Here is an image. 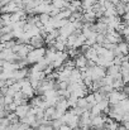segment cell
Masks as SVG:
<instances>
[{
    "instance_id": "obj_1",
    "label": "cell",
    "mask_w": 129,
    "mask_h": 130,
    "mask_svg": "<svg viewBox=\"0 0 129 130\" xmlns=\"http://www.w3.org/2000/svg\"><path fill=\"white\" fill-rule=\"evenodd\" d=\"M44 54H46V48H44V47H43V48L33 49L32 52L28 53L25 61H27V63H38L41 59H43Z\"/></svg>"
},
{
    "instance_id": "obj_2",
    "label": "cell",
    "mask_w": 129,
    "mask_h": 130,
    "mask_svg": "<svg viewBox=\"0 0 129 130\" xmlns=\"http://www.w3.org/2000/svg\"><path fill=\"white\" fill-rule=\"evenodd\" d=\"M29 110H31V105H28V104H23V105L17 106L14 114H15V115L19 118V120H20V119L25 118V116L29 114Z\"/></svg>"
},
{
    "instance_id": "obj_3",
    "label": "cell",
    "mask_w": 129,
    "mask_h": 130,
    "mask_svg": "<svg viewBox=\"0 0 129 130\" xmlns=\"http://www.w3.org/2000/svg\"><path fill=\"white\" fill-rule=\"evenodd\" d=\"M105 121H106V118H104L103 115L94 116V118H91V128L101 129L103 126H105Z\"/></svg>"
},
{
    "instance_id": "obj_4",
    "label": "cell",
    "mask_w": 129,
    "mask_h": 130,
    "mask_svg": "<svg viewBox=\"0 0 129 130\" xmlns=\"http://www.w3.org/2000/svg\"><path fill=\"white\" fill-rule=\"evenodd\" d=\"M28 75H29V71H28L27 68H19V70L14 71L13 80H14V81H22V80H24Z\"/></svg>"
},
{
    "instance_id": "obj_5",
    "label": "cell",
    "mask_w": 129,
    "mask_h": 130,
    "mask_svg": "<svg viewBox=\"0 0 129 130\" xmlns=\"http://www.w3.org/2000/svg\"><path fill=\"white\" fill-rule=\"evenodd\" d=\"M87 63H89V61L86 59L85 56H77L76 59H75V67L79 68L80 71L85 70L86 67H87Z\"/></svg>"
},
{
    "instance_id": "obj_6",
    "label": "cell",
    "mask_w": 129,
    "mask_h": 130,
    "mask_svg": "<svg viewBox=\"0 0 129 130\" xmlns=\"http://www.w3.org/2000/svg\"><path fill=\"white\" fill-rule=\"evenodd\" d=\"M117 48H118V51H119V53H120L122 56H128L129 54V43H127V42H120V43H118Z\"/></svg>"
},
{
    "instance_id": "obj_7",
    "label": "cell",
    "mask_w": 129,
    "mask_h": 130,
    "mask_svg": "<svg viewBox=\"0 0 129 130\" xmlns=\"http://www.w3.org/2000/svg\"><path fill=\"white\" fill-rule=\"evenodd\" d=\"M120 73L122 75H128L129 73V62L128 61H123L120 64Z\"/></svg>"
},
{
    "instance_id": "obj_8",
    "label": "cell",
    "mask_w": 129,
    "mask_h": 130,
    "mask_svg": "<svg viewBox=\"0 0 129 130\" xmlns=\"http://www.w3.org/2000/svg\"><path fill=\"white\" fill-rule=\"evenodd\" d=\"M124 128L127 130H129V120L128 121H124Z\"/></svg>"
},
{
    "instance_id": "obj_9",
    "label": "cell",
    "mask_w": 129,
    "mask_h": 130,
    "mask_svg": "<svg viewBox=\"0 0 129 130\" xmlns=\"http://www.w3.org/2000/svg\"><path fill=\"white\" fill-rule=\"evenodd\" d=\"M25 130H33V128H31V126H29V128H27Z\"/></svg>"
},
{
    "instance_id": "obj_10",
    "label": "cell",
    "mask_w": 129,
    "mask_h": 130,
    "mask_svg": "<svg viewBox=\"0 0 129 130\" xmlns=\"http://www.w3.org/2000/svg\"><path fill=\"white\" fill-rule=\"evenodd\" d=\"M128 62H129V59H128Z\"/></svg>"
}]
</instances>
